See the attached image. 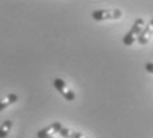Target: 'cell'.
<instances>
[{"mask_svg":"<svg viewBox=\"0 0 153 138\" xmlns=\"http://www.w3.org/2000/svg\"><path fill=\"white\" fill-rule=\"evenodd\" d=\"M144 27H145V21H144L143 17H139V19L134 20L133 25H132L131 29H129V31L124 35V37H123V43H124V45H126V46L133 45L134 41L139 40Z\"/></svg>","mask_w":153,"mask_h":138,"instance_id":"6da1fadb","label":"cell"},{"mask_svg":"<svg viewBox=\"0 0 153 138\" xmlns=\"http://www.w3.org/2000/svg\"><path fill=\"white\" fill-rule=\"evenodd\" d=\"M95 21H104V20H119L123 16V11L119 8L112 10H96L91 13Z\"/></svg>","mask_w":153,"mask_h":138,"instance_id":"7a4b0ae2","label":"cell"},{"mask_svg":"<svg viewBox=\"0 0 153 138\" xmlns=\"http://www.w3.org/2000/svg\"><path fill=\"white\" fill-rule=\"evenodd\" d=\"M53 86H55V89L67 100V101H73V100L76 98L75 92L71 89V88L68 86V84H67L63 78H60V77L55 78L53 80Z\"/></svg>","mask_w":153,"mask_h":138,"instance_id":"3957f363","label":"cell"},{"mask_svg":"<svg viewBox=\"0 0 153 138\" xmlns=\"http://www.w3.org/2000/svg\"><path fill=\"white\" fill-rule=\"evenodd\" d=\"M61 129H63V125H61V122H59V121L52 122L51 125L45 126L44 129H40V130L37 131L36 137L37 138H49V137H53V134L60 133Z\"/></svg>","mask_w":153,"mask_h":138,"instance_id":"277c9868","label":"cell"},{"mask_svg":"<svg viewBox=\"0 0 153 138\" xmlns=\"http://www.w3.org/2000/svg\"><path fill=\"white\" fill-rule=\"evenodd\" d=\"M152 36H153V19H151V21L144 27L137 43H139L140 45H146V44L149 43V40L152 39Z\"/></svg>","mask_w":153,"mask_h":138,"instance_id":"5b68a950","label":"cell"},{"mask_svg":"<svg viewBox=\"0 0 153 138\" xmlns=\"http://www.w3.org/2000/svg\"><path fill=\"white\" fill-rule=\"evenodd\" d=\"M17 101H19V96L17 94H15V93H10V94H7L4 98L0 100V111L5 110L10 105L16 104Z\"/></svg>","mask_w":153,"mask_h":138,"instance_id":"8992f818","label":"cell"},{"mask_svg":"<svg viewBox=\"0 0 153 138\" xmlns=\"http://www.w3.org/2000/svg\"><path fill=\"white\" fill-rule=\"evenodd\" d=\"M59 134L63 138H88L84 133H81V131H73L68 128H63Z\"/></svg>","mask_w":153,"mask_h":138,"instance_id":"52a82bcc","label":"cell"},{"mask_svg":"<svg viewBox=\"0 0 153 138\" xmlns=\"http://www.w3.org/2000/svg\"><path fill=\"white\" fill-rule=\"evenodd\" d=\"M13 122L11 120H5L1 125H0V138H7L10 136L11 130H12Z\"/></svg>","mask_w":153,"mask_h":138,"instance_id":"ba28073f","label":"cell"},{"mask_svg":"<svg viewBox=\"0 0 153 138\" xmlns=\"http://www.w3.org/2000/svg\"><path fill=\"white\" fill-rule=\"evenodd\" d=\"M145 70L148 73H152L153 75V63H146L145 64Z\"/></svg>","mask_w":153,"mask_h":138,"instance_id":"9c48e42d","label":"cell"},{"mask_svg":"<svg viewBox=\"0 0 153 138\" xmlns=\"http://www.w3.org/2000/svg\"><path fill=\"white\" fill-rule=\"evenodd\" d=\"M49 138H55V137H49Z\"/></svg>","mask_w":153,"mask_h":138,"instance_id":"30bf717a","label":"cell"}]
</instances>
